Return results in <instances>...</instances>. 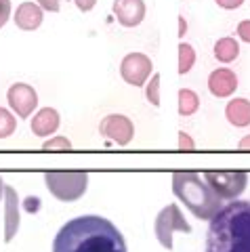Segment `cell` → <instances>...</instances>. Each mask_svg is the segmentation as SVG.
Returning <instances> with one entry per match:
<instances>
[{"label":"cell","instance_id":"obj_1","mask_svg":"<svg viewBox=\"0 0 250 252\" xmlns=\"http://www.w3.org/2000/svg\"><path fill=\"white\" fill-rule=\"evenodd\" d=\"M53 252H126V242L112 220L82 215L59 229L53 240Z\"/></svg>","mask_w":250,"mask_h":252},{"label":"cell","instance_id":"obj_2","mask_svg":"<svg viewBox=\"0 0 250 252\" xmlns=\"http://www.w3.org/2000/svg\"><path fill=\"white\" fill-rule=\"evenodd\" d=\"M206 252H250V200H231L210 219Z\"/></svg>","mask_w":250,"mask_h":252},{"label":"cell","instance_id":"obj_3","mask_svg":"<svg viewBox=\"0 0 250 252\" xmlns=\"http://www.w3.org/2000/svg\"><path fill=\"white\" fill-rule=\"evenodd\" d=\"M173 191L193 212V217L202 220H210L223 206V200L198 172H175Z\"/></svg>","mask_w":250,"mask_h":252},{"label":"cell","instance_id":"obj_4","mask_svg":"<svg viewBox=\"0 0 250 252\" xmlns=\"http://www.w3.org/2000/svg\"><path fill=\"white\" fill-rule=\"evenodd\" d=\"M46 189L61 202H76L78 198H82L89 185V175L84 170H53L44 175Z\"/></svg>","mask_w":250,"mask_h":252},{"label":"cell","instance_id":"obj_5","mask_svg":"<svg viewBox=\"0 0 250 252\" xmlns=\"http://www.w3.org/2000/svg\"><path fill=\"white\" fill-rule=\"evenodd\" d=\"M154 231H156V238L162 244L166 250H173V233L175 231H183V233H189L191 231V225L187 223L181 215V208L177 204H168L166 208H162L156 217V223H154Z\"/></svg>","mask_w":250,"mask_h":252},{"label":"cell","instance_id":"obj_6","mask_svg":"<svg viewBox=\"0 0 250 252\" xmlns=\"http://www.w3.org/2000/svg\"><path fill=\"white\" fill-rule=\"evenodd\" d=\"M204 181L215 189L221 200H238L248 185V172L225 170V172H204Z\"/></svg>","mask_w":250,"mask_h":252},{"label":"cell","instance_id":"obj_7","mask_svg":"<svg viewBox=\"0 0 250 252\" xmlns=\"http://www.w3.org/2000/svg\"><path fill=\"white\" fill-rule=\"evenodd\" d=\"M152 59L143 53H128L120 63V74L124 82L132 86H143L147 78L152 76Z\"/></svg>","mask_w":250,"mask_h":252},{"label":"cell","instance_id":"obj_8","mask_svg":"<svg viewBox=\"0 0 250 252\" xmlns=\"http://www.w3.org/2000/svg\"><path fill=\"white\" fill-rule=\"evenodd\" d=\"M99 132L118 145H128L132 141V137H135V126H132V122L126 116L112 114V116H107L101 120Z\"/></svg>","mask_w":250,"mask_h":252},{"label":"cell","instance_id":"obj_9","mask_svg":"<svg viewBox=\"0 0 250 252\" xmlns=\"http://www.w3.org/2000/svg\"><path fill=\"white\" fill-rule=\"evenodd\" d=\"M6 99H9V105L17 112L19 118H30L32 112L38 105V94L30 84L26 82H17L13 84L9 93H6Z\"/></svg>","mask_w":250,"mask_h":252},{"label":"cell","instance_id":"obj_10","mask_svg":"<svg viewBox=\"0 0 250 252\" xmlns=\"http://www.w3.org/2000/svg\"><path fill=\"white\" fill-rule=\"evenodd\" d=\"M114 15L120 26L135 28L145 17V2L143 0H114Z\"/></svg>","mask_w":250,"mask_h":252},{"label":"cell","instance_id":"obj_11","mask_svg":"<svg viewBox=\"0 0 250 252\" xmlns=\"http://www.w3.org/2000/svg\"><path fill=\"white\" fill-rule=\"evenodd\" d=\"M19 229V198L15 187L4 185V242H11Z\"/></svg>","mask_w":250,"mask_h":252},{"label":"cell","instance_id":"obj_12","mask_svg":"<svg viewBox=\"0 0 250 252\" xmlns=\"http://www.w3.org/2000/svg\"><path fill=\"white\" fill-rule=\"evenodd\" d=\"M208 89L215 97H229V94H233L238 89V76L227 67L215 69V72L208 76Z\"/></svg>","mask_w":250,"mask_h":252},{"label":"cell","instance_id":"obj_13","mask_svg":"<svg viewBox=\"0 0 250 252\" xmlns=\"http://www.w3.org/2000/svg\"><path fill=\"white\" fill-rule=\"evenodd\" d=\"M42 19H44V11L38 6V2H21L17 11H15V26L26 32L40 28Z\"/></svg>","mask_w":250,"mask_h":252},{"label":"cell","instance_id":"obj_14","mask_svg":"<svg viewBox=\"0 0 250 252\" xmlns=\"http://www.w3.org/2000/svg\"><path fill=\"white\" fill-rule=\"evenodd\" d=\"M59 112L53 107H42L34 118H32V132L36 137H49L59 128Z\"/></svg>","mask_w":250,"mask_h":252},{"label":"cell","instance_id":"obj_15","mask_svg":"<svg viewBox=\"0 0 250 252\" xmlns=\"http://www.w3.org/2000/svg\"><path fill=\"white\" fill-rule=\"evenodd\" d=\"M225 116L233 126H248L250 124V101L248 99H231L225 107Z\"/></svg>","mask_w":250,"mask_h":252},{"label":"cell","instance_id":"obj_16","mask_svg":"<svg viewBox=\"0 0 250 252\" xmlns=\"http://www.w3.org/2000/svg\"><path fill=\"white\" fill-rule=\"evenodd\" d=\"M240 55V44L236 42V38H221L217 44H215V57L223 63H229L233 61Z\"/></svg>","mask_w":250,"mask_h":252},{"label":"cell","instance_id":"obj_17","mask_svg":"<svg viewBox=\"0 0 250 252\" xmlns=\"http://www.w3.org/2000/svg\"><path fill=\"white\" fill-rule=\"evenodd\" d=\"M200 107V99L198 94L189 91V89H181L179 91V114L181 116H191L196 114Z\"/></svg>","mask_w":250,"mask_h":252},{"label":"cell","instance_id":"obj_18","mask_svg":"<svg viewBox=\"0 0 250 252\" xmlns=\"http://www.w3.org/2000/svg\"><path fill=\"white\" fill-rule=\"evenodd\" d=\"M196 63V51H193L191 44L181 42L179 44V74L185 76Z\"/></svg>","mask_w":250,"mask_h":252},{"label":"cell","instance_id":"obj_19","mask_svg":"<svg viewBox=\"0 0 250 252\" xmlns=\"http://www.w3.org/2000/svg\"><path fill=\"white\" fill-rule=\"evenodd\" d=\"M15 128H17V120H15V116L9 112V109L0 107V139H6L11 137Z\"/></svg>","mask_w":250,"mask_h":252},{"label":"cell","instance_id":"obj_20","mask_svg":"<svg viewBox=\"0 0 250 252\" xmlns=\"http://www.w3.org/2000/svg\"><path fill=\"white\" fill-rule=\"evenodd\" d=\"M147 101L154 105V107H160V74H154L152 76V82L147 84Z\"/></svg>","mask_w":250,"mask_h":252},{"label":"cell","instance_id":"obj_21","mask_svg":"<svg viewBox=\"0 0 250 252\" xmlns=\"http://www.w3.org/2000/svg\"><path fill=\"white\" fill-rule=\"evenodd\" d=\"M42 149H72V143L67 137H55L51 141H44Z\"/></svg>","mask_w":250,"mask_h":252},{"label":"cell","instance_id":"obj_22","mask_svg":"<svg viewBox=\"0 0 250 252\" xmlns=\"http://www.w3.org/2000/svg\"><path fill=\"white\" fill-rule=\"evenodd\" d=\"M11 17V0H0V30Z\"/></svg>","mask_w":250,"mask_h":252},{"label":"cell","instance_id":"obj_23","mask_svg":"<svg viewBox=\"0 0 250 252\" xmlns=\"http://www.w3.org/2000/svg\"><path fill=\"white\" fill-rule=\"evenodd\" d=\"M38 6L42 11H49V13H59V0H36Z\"/></svg>","mask_w":250,"mask_h":252},{"label":"cell","instance_id":"obj_24","mask_svg":"<svg viewBox=\"0 0 250 252\" xmlns=\"http://www.w3.org/2000/svg\"><path fill=\"white\" fill-rule=\"evenodd\" d=\"M196 145H193V141H191V137L187 135L185 130H181L179 132V149H193Z\"/></svg>","mask_w":250,"mask_h":252},{"label":"cell","instance_id":"obj_25","mask_svg":"<svg viewBox=\"0 0 250 252\" xmlns=\"http://www.w3.org/2000/svg\"><path fill=\"white\" fill-rule=\"evenodd\" d=\"M238 36L244 42H250V21H240L238 26Z\"/></svg>","mask_w":250,"mask_h":252},{"label":"cell","instance_id":"obj_26","mask_svg":"<svg viewBox=\"0 0 250 252\" xmlns=\"http://www.w3.org/2000/svg\"><path fill=\"white\" fill-rule=\"evenodd\" d=\"M215 2L221 6V9L231 11V9H238V6H242V2H244V0H215Z\"/></svg>","mask_w":250,"mask_h":252},{"label":"cell","instance_id":"obj_27","mask_svg":"<svg viewBox=\"0 0 250 252\" xmlns=\"http://www.w3.org/2000/svg\"><path fill=\"white\" fill-rule=\"evenodd\" d=\"M74 2H76V6H78V9H80L82 13H89V11L95 9L97 0H74Z\"/></svg>","mask_w":250,"mask_h":252},{"label":"cell","instance_id":"obj_28","mask_svg":"<svg viewBox=\"0 0 250 252\" xmlns=\"http://www.w3.org/2000/svg\"><path fill=\"white\" fill-rule=\"evenodd\" d=\"M40 208V198H28L26 200V210L28 212H38Z\"/></svg>","mask_w":250,"mask_h":252},{"label":"cell","instance_id":"obj_29","mask_svg":"<svg viewBox=\"0 0 250 252\" xmlns=\"http://www.w3.org/2000/svg\"><path fill=\"white\" fill-rule=\"evenodd\" d=\"M240 149H250V135H246L240 141Z\"/></svg>","mask_w":250,"mask_h":252},{"label":"cell","instance_id":"obj_30","mask_svg":"<svg viewBox=\"0 0 250 252\" xmlns=\"http://www.w3.org/2000/svg\"><path fill=\"white\" fill-rule=\"evenodd\" d=\"M185 30H187V23H185V19L183 17H179V34H185Z\"/></svg>","mask_w":250,"mask_h":252},{"label":"cell","instance_id":"obj_31","mask_svg":"<svg viewBox=\"0 0 250 252\" xmlns=\"http://www.w3.org/2000/svg\"><path fill=\"white\" fill-rule=\"evenodd\" d=\"M4 195V183H2V179H0V198Z\"/></svg>","mask_w":250,"mask_h":252}]
</instances>
